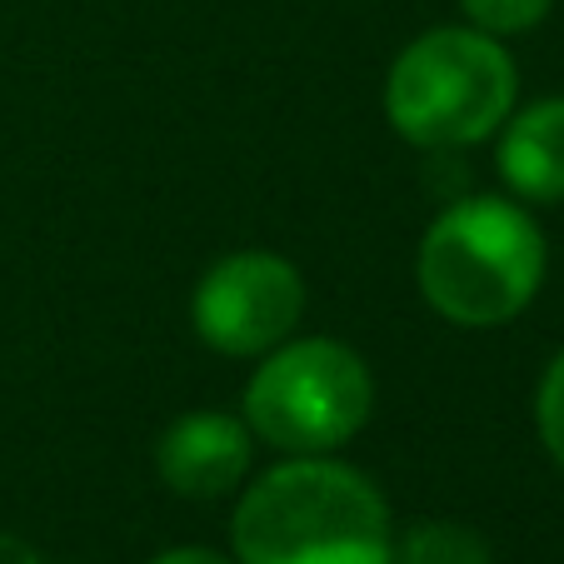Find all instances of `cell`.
<instances>
[{"label": "cell", "instance_id": "cell-1", "mask_svg": "<svg viewBox=\"0 0 564 564\" xmlns=\"http://www.w3.org/2000/svg\"><path fill=\"white\" fill-rule=\"evenodd\" d=\"M235 564H390V500L365 469L285 455L246 485L230 520Z\"/></svg>", "mask_w": 564, "mask_h": 564}, {"label": "cell", "instance_id": "cell-2", "mask_svg": "<svg viewBox=\"0 0 564 564\" xmlns=\"http://www.w3.org/2000/svg\"><path fill=\"white\" fill-rule=\"evenodd\" d=\"M550 270L544 230L520 200L465 195L430 220L415 256L425 305L459 330H495L534 305Z\"/></svg>", "mask_w": 564, "mask_h": 564}, {"label": "cell", "instance_id": "cell-3", "mask_svg": "<svg viewBox=\"0 0 564 564\" xmlns=\"http://www.w3.org/2000/svg\"><path fill=\"white\" fill-rule=\"evenodd\" d=\"M520 100V70L500 35L435 25L394 55L384 75V120L420 150H465L500 135Z\"/></svg>", "mask_w": 564, "mask_h": 564}, {"label": "cell", "instance_id": "cell-4", "mask_svg": "<svg viewBox=\"0 0 564 564\" xmlns=\"http://www.w3.org/2000/svg\"><path fill=\"white\" fill-rule=\"evenodd\" d=\"M375 410L365 355L330 335H290L260 355L246 380V425L280 455H330L350 445Z\"/></svg>", "mask_w": 564, "mask_h": 564}, {"label": "cell", "instance_id": "cell-5", "mask_svg": "<svg viewBox=\"0 0 564 564\" xmlns=\"http://www.w3.org/2000/svg\"><path fill=\"white\" fill-rule=\"evenodd\" d=\"M300 319H305V275L275 250L220 256L191 295L195 335L230 360L270 355L295 335Z\"/></svg>", "mask_w": 564, "mask_h": 564}, {"label": "cell", "instance_id": "cell-6", "mask_svg": "<svg viewBox=\"0 0 564 564\" xmlns=\"http://www.w3.org/2000/svg\"><path fill=\"white\" fill-rule=\"evenodd\" d=\"M256 459V435L246 415L230 410H191L171 420L155 440V475L181 500H220L235 495Z\"/></svg>", "mask_w": 564, "mask_h": 564}, {"label": "cell", "instance_id": "cell-7", "mask_svg": "<svg viewBox=\"0 0 564 564\" xmlns=\"http://www.w3.org/2000/svg\"><path fill=\"white\" fill-rule=\"evenodd\" d=\"M500 175L514 200H564V96H544L500 126Z\"/></svg>", "mask_w": 564, "mask_h": 564}, {"label": "cell", "instance_id": "cell-8", "mask_svg": "<svg viewBox=\"0 0 564 564\" xmlns=\"http://www.w3.org/2000/svg\"><path fill=\"white\" fill-rule=\"evenodd\" d=\"M390 564H495V550L465 520H415L394 534Z\"/></svg>", "mask_w": 564, "mask_h": 564}, {"label": "cell", "instance_id": "cell-9", "mask_svg": "<svg viewBox=\"0 0 564 564\" xmlns=\"http://www.w3.org/2000/svg\"><path fill=\"white\" fill-rule=\"evenodd\" d=\"M459 11L475 31L485 35H520V31H534L544 15L554 11V0H459Z\"/></svg>", "mask_w": 564, "mask_h": 564}, {"label": "cell", "instance_id": "cell-10", "mask_svg": "<svg viewBox=\"0 0 564 564\" xmlns=\"http://www.w3.org/2000/svg\"><path fill=\"white\" fill-rule=\"evenodd\" d=\"M534 430H540L544 455L564 469V350L554 355L540 375V390H534Z\"/></svg>", "mask_w": 564, "mask_h": 564}, {"label": "cell", "instance_id": "cell-11", "mask_svg": "<svg viewBox=\"0 0 564 564\" xmlns=\"http://www.w3.org/2000/svg\"><path fill=\"white\" fill-rule=\"evenodd\" d=\"M150 564H235V560H225V554H215V550H200V544H181V550L155 554Z\"/></svg>", "mask_w": 564, "mask_h": 564}]
</instances>
